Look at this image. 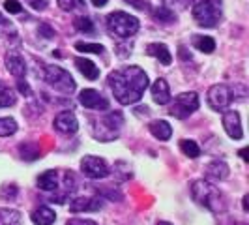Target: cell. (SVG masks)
<instances>
[{
    "label": "cell",
    "instance_id": "6da1fadb",
    "mask_svg": "<svg viewBox=\"0 0 249 225\" xmlns=\"http://www.w3.org/2000/svg\"><path fill=\"white\" fill-rule=\"evenodd\" d=\"M107 83L118 103L133 105L142 98L144 90L148 88V75L139 66H125L111 72L107 77Z\"/></svg>",
    "mask_w": 249,
    "mask_h": 225
},
{
    "label": "cell",
    "instance_id": "7a4b0ae2",
    "mask_svg": "<svg viewBox=\"0 0 249 225\" xmlns=\"http://www.w3.org/2000/svg\"><path fill=\"white\" fill-rule=\"evenodd\" d=\"M191 197L195 199V203H199L200 206L212 210V212H223L227 203H225L223 193L219 191V188H215L212 182L199 178V180H193L191 182Z\"/></svg>",
    "mask_w": 249,
    "mask_h": 225
},
{
    "label": "cell",
    "instance_id": "3957f363",
    "mask_svg": "<svg viewBox=\"0 0 249 225\" xmlns=\"http://www.w3.org/2000/svg\"><path fill=\"white\" fill-rule=\"evenodd\" d=\"M122 124H124V116L122 112L114 111V112H107L103 114L98 120H92V135L100 141H114V139L120 135V130H122Z\"/></svg>",
    "mask_w": 249,
    "mask_h": 225
},
{
    "label": "cell",
    "instance_id": "277c9868",
    "mask_svg": "<svg viewBox=\"0 0 249 225\" xmlns=\"http://www.w3.org/2000/svg\"><path fill=\"white\" fill-rule=\"evenodd\" d=\"M139 19L125 12H112L107 15V30L118 39H127L139 32Z\"/></svg>",
    "mask_w": 249,
    "mask_h": 225
},
{
    "label": "cell",
    "instance_id": "5b68a950",
    "mask_svg": "<svg viewBox=\"0 0 249 225\" xmlns=\"http://www.w3.org/2000/svg\"><path fill=\"white\" fill-rule=\"evenodd\" d=\"M191 13L199 26L213 28L221 19V0H195Z\"/></svg>",
    "mask_w": 249,
    "mask_h": 225
},
{
    "label": "cell",
    "instance_id": "8992f818",
    "mask_svg": "<svg viewBox=\"0 0 249 225\" xmlns=\"http://www.w3.org/2000/svg\"><path fill=\"white\" fill-rule=\"evenodd\" d=\"M45 81L49 83V87H53L54 90L62 92V94H71L75 92V79L70 75V72H66L60 66H45Z\"/></svg>",
    "mask_w": 249,
    "mask_h": 225
},
{
    "label": "cell",
    "instance_id": "52a82bcc",
    "mask_svg": "<svg viewBox=\"0 0 249 225\" xmlns=\"http://www.w3.org/2000/svg\"><path fill=\"white\" fill-rule=\"evenodd\" d=\"M199 96L197 92H182L175 98V103L171 105L169 109V114L175 116V118H180L184 120L187 116H191L193 112L199 109Z\"/></svg>",
    "mask_w": 249,
    "mask_h": 225
},
{
    "label": "cell",
    "instance_id": "ba28073f",
    "mask_svg": "<svg viewBox=\"0 0 249 225\" xmlns=\"http://www.w3.org/2000/svg\"><path fill=\"white\" fill-rule=\"evenodd\" d=\"M206 100L213 111H225L231 105V101L234 100V90L227 85H213L208 88Z\"/></svg>",
    "mask_w": 249,
    "mask_h": 225
},
{
    "label": "cell",
    "instance_id": "9c48e42d",
    "mask_svg": "<svg viewBox=\"0 0 249 225\" xmlns=\"http://www.w3.org/2000/svg\"><path fill=\"white\" fill-rule=\"evenodd\" d=\"M81 171L83 175L92 178V180H100V178H105L109 175V165L103 158H98V156H85L81 160Z\"/></svg>",
    "mask_w": 249,
    "mask_h": 225
},
{
    "label": "cell",
    "instance_id": "30bf717a",
    "mask_svg": "<svg viewBox=\"0 0 249 225\" xmlns=\"http://www.w3.org/2000/svg\"><path fill=\"white\" fill-rule=\"evenodd\" d=\"M79 103L92 111H107L109 109V100L103 98V94L94 90V88H85L79 92Z\"/></svg>",
    "mask_w": 249,
    "mask_h": 225
},
{
    "label": "cell",
    "instance_id": "8fae6325",
    "mask_svg": "<svg viewBox=\"0 0 249 225\" xmlns=\"http://www.w3.org/2000/svg\"><path fill=\"white\" fill-rule=\"evenodd\" d=\"M53 126L62 135H73V133H77V130H79V120H77V116L71 111H62L54 116Z\"/></svg>",
    "mask_w": 249,
    "mask_h": 225
},
{
    "label": "cell",
    "instance_id": "7c38bea8",
    "mask_svg": "<svg viewBox=\"0 0 249 225\" xmlns=\"http://www.w3.org/2000/svg\"><path fill=\"white\" fill-rule=\"evenodd\" d=\"M221 122L227 131V135L234 141L244 139V130H242V118H240V112L238 111H225L221 116Z\"/></svg>",
    "mask_w": 249,
    "mask_h": 225
},
{
    "label": "cell",
    "instance_id": "4fadbf2b",
    "mask_svg": "<svg viewBox=\"0 0 249 225\" xmlns=\"http://www.w3.org/2000/svg\"><path fill=\"white\" fill-rule=\"evenodd\" d=\"M4 64H6V70L17 77V79H23L26 75V62L23 58V55H19L17 51H8L6 56H4Z\"/></svg>",
    "mask_w": 249,
    "mask_h": 225
},
{
    "label": "cell",
    "instance_id": "5bb4252c",
    "mask_svg": "<svg viewBox=\"0 0 249 225\" xmlns=\"http://www.w3.org/2000/svg\"><path fill=\"white\" fill-rule=\"evenodd\" d=\"M103 206L101 197H77L70 203V212H96Z\"/></svg>",
    "mask_w": 249,
    "mask_h": 225
},
{
    "label": "cell",
    "instance_id": "9a60e30c",
    "mask_svg": "<svg viewBox=\"0 0 249 225\" xmlns=\"http://www.w3.org/2000/svg\"><path fill=\"white\" fill-rule=\"evenodd\" d=\"M150 92H152V100L158 105H167L171 101V88L165 79H156L150 87Z\"/></svg>",
    "mask_w": 249,
    "mask_h": 225
},
{
    "label": "cell",
    "instance_id": "2e32d148",
    "mask_svg": "<svg viewBox=\"0 0 249 225\" xmlns=\"http://www.w3.org/2000/svg\"><path fill=\"white\" fill-rule=\"evenodd\" d=\"M148 130L150 133L154 135L156 139H160V141H169V139L173 137V128L171 124L167 122V120H152L148 124Z\"/></svg>",
    "mask_w": 249,
    "mask_h": 225
},
{
    "label": "cell",
    "instance_id": "e0dca14e",
    "mask_svg": "<svg viewBox=\"0 0 249 225\" xmlns=\"http://www.w3.org/2000/svg\"><path fill=\"white\" fill-rule=\"evenodd\" d=\"M75 66H77V70L85 75L87 79H90V81H96V79L100 77V68L92 62L90 58L77 56V58H75Z\"/></svg>",
    "mask_w": 249,
    "mask_h": 225
},
{
    "label": "cell",
    "instance_id": "ac0fdd59",
    "mask_svg": "<svg viewBox=\"0 0 249 225\" xmlns=\"http://www.w3.org/2000/svg\"><path fill=\"white\" fill-rule=\"evenodd\" d=\"M146 53H148L150 56L158 58L163 66H169V64L173 62V55H171V51H169V47L165 43H150L148 47H146Z\"/></svg>",
    "mask_w": 249,
    "mask_h": 225
},
{
    "label": "cell",
    "instance_id": "d6986e66",
    "mask_svg": "<svg viewBox=\"0 0 249 225\" xmlns=\"http://www.w3.org/2000/svg\"><path fill=\"white\" fill-rule=\"evenodd\" d=\"M229 173H231L229 165L221 160H213L212 163L206 165V176L212 178V180H225L229 176Z\"/></svg>",
    "mask_w": 249,
    "mask_h": 225
},
{
    "label": "cell",
    "instance_id": "ffe728a7",
    "mask_svg": "<svg viewBox=\"0 0 249 225\" xmlns=\"http://www.w3.org/2000/svg\"><path fill=\"white\" fill-rule=\"evenodd\" d=\"M32 222L36 225H53L56 222V214L54 210H51L49 206H45V205H41V206H37L36 210L32 212Z\"/></svg>",
    "mask_w": 249,
    "mask_h": 225
},
{
    "label": "cell",
    "instance_id": "44dd1931",
    "mask_svg": "<svg viewBox=\"0 0 249 225\" xmlns=\"http://www.w3.org/2000/svg\"><path fill=\"white\" fill-rule=\"evenodd\" d=\"M37 188L43 191H56L58 189V175L54 171H45L37 176Z\"/></svg>",
    "mask_w": 249,
    "mask_h": 225
},
{
    "label": "cell",
    "instance_id": "7402d4cb",
    "mask_svg": "<svg viewBox=\"0 0 249 225\" xmlns=\"http://www.w3.org/2000/svg\"><path fill=\"white\" fill-rule=\"evenodd\" d=\"M191 43H193V47L200 53H204V55H210L215 51V41H213V38L210 36H200V34H195L193 39H191Z\"/></svg>",
    "mask_w": 249,
    "mask_h": 225
},
{
    "label": "cell",
    "instance_id": "603a6c76",
    "mask_svg": "<svg viewBox=\"0 0 249 225\" xmlns=\"http://www.w3.org/2000/svg\"><path fill=\"white\" fill-rule=\"evenodd\" d=\"M23 214L15 208H0V225H21Z\"/></svg>",
    "mask_w": 249,
    "mask_h": 225
},
{
    "label": "cell",
    "instance_id": "cb8c5ba5",
    "mask_svg": "<svg viewBox=\"0 0 249 225\" xmlns=\"http://www.w3.org/2000/svg\"><path fill=\"white\" fill-rule=\"evenodd\" d=\"M15 92L13 88H10L4 81H0V109H6V107H12L15 105Z\"/></svg>",
    "mask_w": 249,
    "mask_h": 225
},
{
    "label": "cell",
    "instance_id": "d4e9b609",
    "mask_svg": "<svg viewBox=\"0 0 249 225\" xmlns=\"http://www.w3.org/2000/svg\"><path fill=\"white\" fill-rule=\"evenodd\" d=\"M19 154H21V158L26 160V162H36L41 152H39L37 145H34V143H23L19 147Z\"/></svg>",
    "mask_w": 249,
    "mask_h": 225
},
{
    "label": "cell",
    "instance_id": "484cf974",
    "mask_svg": "<svg viewBox=\"0 0 249 225\" xmlns=\"http://www.w3.org/2000/svg\"><path fill=\"white\" fill-rule=\"evenodd\" d=\"M56 4L64 12H85L87 8L85 0H56Z\"/></svg>",
    "mask_w": 249,
    "mask_h": 225
},
{
    "label": "cell",
    "instance_id": "4316f807",
    "mask_svg": "<svg viewBox=\"0 0 249 225\" xmlns=\"http://www.w3.org/2000/svg\"><path fill=\"white\" fill-rule=\"evenodd\" d=\"M180 150L186 154L187 158H191V160H195V158H199L200 156V147L195 143V141H191V139L180 141Z\"/></svg>",
    "mask_w": 249,
    "mask_h": 225
},
{
    "label": "cell",
    "instance_id": "83f0119b",
    "mask_svg": "<svg viewBox=\"0 0 249 225\" xmlns=\"http://www.w3.org/2000/svg\"><path fill=\"white\" fill-rule=\"evenodd\" d=\"M17 122L13 120L12 116H4L0 118V137H10L17 131Z\"/></svg>",
    "mask_w": 249,
    "mask_h": 225
},
{
    "label": "cell",
    "instance_id": "f1b7e54d",
    "mask_svg": "<svg viewBox=\"0 0 249 225\" xmlns=\"http://www.w3.org/2000/svg\"><path fill=\"white\" fill-rule=\"evenodd\" d=\"M75 49L79 53H92V55H101L105 53V47L101 43H88V41H77Z\"/></svg>",
    "mask_w": 249,
    "mask_h": 225
},
{
    "label": "cell",
    "instance_id": "f546056e",
    "mask_svg": "<svg viewBox=\"0 0 249 225\" xmlns=\"http://www.w3.org/2000/svg\"><path fill=\"white\" fill-rule=\"evenodd\" d=\"M154 17L160 21V23H175L176 21V15H175V12L173 10H169V8H156L154 10Z\"/></svg>",
    "mask_w": 249,
    "mask_h": 225
},
{
    "label": "cell",
    "instance_id": "4dcf8cb0",
    "mask_svg": "<svg viewBox=\"0 0 249 225\" xmlns=\"http://www.w3.org/2000/svg\"><path fill=\"white\" fill-rule=\"evenodd\" d=\"M73 26L79 30V32H94V23H92V19L87 17V15H81V17H77L73 21Z\"/></svg>",
    "mask_w": 249,
    "mask_h": 225
},
{
    "label": "cell",
    "instance_id": "1f68e13d",
    "mask_svg": "<svg viewBox=\"0 0 249 225\" xmlns=\"http://www.w3.org/2000/svg\"><path fill=\"white\" fill-rule=\"evenodd\" d=\"M189 2L191 0H161V4L165 8H169V10H186L189 8Z\"/></svg>",
    "mask_w": 249,
    "mask_h": 225
},
{
    "label": "cell",
    "instance_id": "d6a6232c",
    "mask_svg": "<svg viewBox=\"0 0 249 225\" xmlns=\"http://www.w3.org/2000/svg\"><path fill=\"white\" fill-rule=\"evenodd\" d=\"M4 10H6L8 13L17 15V13L23 12V6H21V2H19V0H6V2H4Z\"/></svg>",
    "mask_w": 249,
    "mask_h": 225
},
{
    "label": "cell",
    "instance_id": "836d02e7",
    "mask_svg": "<svg viewBox=\"0 0 249 225\" xmlns=\"http://www.w3.org/2000/svg\"><path fill=\"white\" fill-rule=\"evenodd\" d=\"M37 34H39V36H43L45 39H51V38L56 36V32H54V30H53L47 23H41V25H39V28H37Z\"/></svg>",
    "mask_w": 249,
    "mask_h": 225
},
{
    "label": "cell",
    "instance_id": "e575fe53",
    "mask_svg": "<svg viewBox=\"0 0 249 225\" xmlns=\"http://www.w3.org/2000/svg\"><path fill=\"white\" fill-rule=\"evenodd\" d=\"M26 4L30 6V8H34V10H37V12H41V10H45L47 8V0H26Z\"/></svg>",
    "mask_w": 249,
    "mask_h": 225
},
{
    "label": "cell",
    "instance_id": "d590c367",
    "mask_svg": "<svg viewBox=\"0 0 249 225\" xmlns=\"http://www.w3.org/2000/svg\"><path fill=\"white\" fill-rule=\"evenodd\" d=\"M17 90H19L23 96H32V88L28 87V83L23 81V79H19V81H17Z\"/></svg>",
    "mask_w": 249,
    "mask_h": 225
},
{
    "label": "cell",
    "instance_id": "8d00e7d4",
    "mask_svg": "<svg viewBox=\"0 0 249 225\" xmlns=\"http://www.w3.org/2000/svg\"><path fill=\"white\" fill-rule=\"evenodd\" d=\"M66 225H98L94 220H85V218H73V220H70Z\"/></svg>",
    "mask_w": 249,
    "mask_h": 225
},
{
    "label": "cell",
    "instance_id": "74e56055",
    "mask_svg": "<svg viewBox=\"0 0 249 225\" xmlns=\"http://www.w3.org/2000/svg\"><path fill=\"white\" fill-rule=\"evenodd\" d=\"M127 4H131V6H135L137 10H148L150 6L146 4V2H142V0H125Z\"/></svg>",
    "mask_w": 249,
    "mask_h": 225
},
{
    "label": "cell",
    "instance_id": "f35d334b",
    "mask_svg": "<svg viewBox=\"0 0 249 225\" xmlns=\"http://www.w3.org/2000/svg\"><path fill=\"white\" fill-rule=\"evenodd\" d=\"M180 58H184V60H187V58H189V60H191V55H187V51H186V47H184V45H180Z\"/></svg>",
    "mask_w": 249,
    "mask_h": 225
},
{
    "label": "cell",
    "instance_id": "ab89813d",
    "mask_svg": "<svg viewBox=\"0 0 249 225\" xmlns=\"http://www.w3.org/2000/svg\"><path fill=\"white\" fill-rule=\"evenodd\" d=\"M238 156H240V158H242L244 162H248V160H249V158H248V147H246V149L240 150V152H238Z\"/></svg>",
    "mask_w": 249,
    "mask_h": 225
},
{
    "label": "cell",
    "instance_id": "60d3db41",
    "mask_svg": "<svg viewBox=\"0 0 249 225\" xmlns=\"http://www.w3.org/2000/svg\"><path fill=\"white\" fill-rule=\"evenodd\" d=\"M92 4H94L96 8H101V6H105V4H107V0H92Z\"/></svg>",
    "mask_w": 249,
    "mask_h": 225
},
{
    "label": "cell",
    "instance_id": "b9f144b4",
    "mask_svg": "<svg viewBox=\"0 0 249 225\" xmlns=\"http://www.w3.org/2000/svg\"><path fill=\"white\" fill-rule=\"evenodd\" d=\"M242 203H244V210H246V212H248L249 210V195H244V201H242Z\"/></svg>",
    "mask_w": 249,
    "mask_h": 225
},
{
    "label": "cell",
    "instance_id": "7bdbcfd3",
    "mask_svg": "<svg viewBox=\"0 0 249 225\" xmlns=\"http://www.w3.org/2000/svg\"><path fill=\"white\" fill-rule=\"evenodd\" d=\"M137 112L139 114H148V107H146V105H144V107H139Z\"/></svg>",
    "mask_w": 249,
    "mask_h": 225
},
{
    "label": "cell",
    "instance_id": "ee69618b",
    "mask_svg": "<svg viewBox=\"0 0 249 225\" xmlns=\"http://www.w3.org/2000/svg\"><path fill=\"white\" fill-rule=\"evenodd\" d=\"M156 225H173V224H169V222H158Z\"/></svg>",
    "mask_w": 249,
    "mask_h": 225
},
{
    "label": "cell",
    "instance_id": "f6af8a7d",
    "mask_svg": "<svg viewBox=\"0 0 249 225\" xmlns=\"http://www.w3.org/2000/svg\"><path fill=\"white\" fill-rule=\"evenodd\" d=\"M236 225H246V224H236Z\"/></svg>",
    "mask_w": 249,
    "mask_h": 225
}]
</instances>
